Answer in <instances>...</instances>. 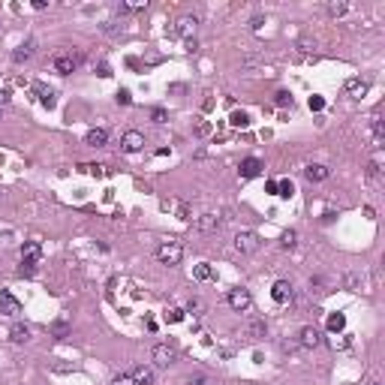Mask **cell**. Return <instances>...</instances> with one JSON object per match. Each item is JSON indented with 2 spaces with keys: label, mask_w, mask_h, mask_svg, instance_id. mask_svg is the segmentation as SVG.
Instances as JSON below:
<instances>
[{
  "label": "cell",
  "mask_w": 385,
  "mask_h": 385,
  "mask_svg": "<svg viewBox=\"0 0 385 385\" xmlns=\"http://www.w3.org/2000/svg\"><path fill=\"white\" fill-rule=\"evenodd\" d=\"M331 174V169L328 166H322V163H310L307 169H304V178L310 181V184H319V181H325Z\"/></svg>",
  "instance_id": "obj_12"
},
{
  "label": "cell",
  "mask_w": 385,
  "mask_h": 385,
  "mask_svg": "<svg viewBox=\"0 0 385 385\" xmlns=\"http://www.w3.org/2000/svg\"><path fill=\"white\" fill-rule=\"evenodd\" d=\"M346 12H349V3H343V0H331V3H328V15H331V19H343Z\"/></svg>",
  "instance_id": "obj_22"
},
{
  "label": "cell",
  "mask_w": 385,
  "mask_h": 385,
  "mask_svg": "<svg viewBox=\"0 0 385 385\" xmlns=\"http://www.w3.org/2000/svg\"><path fill=\"white\" fill-rule=\"evenodd\" d=\"M274 102H277V106H280V109H283V106H292V96H289V94H286V91H280V94H277V99H274Z\"/></svg>",
  "instance_id": "obj_32"
},
{
  "label": "cell",
  "mask_w": 385,
  "mask_h": 385,
  "mask_svg": "<svg viewBox=\"0 0 385 385\" xmlns=\"http://www.w3.org/2000/svg\"><path fill=\"white\" fill-rule=\"evenodd\" d=\"M250 27H253V30L262 27V15H253V19H250Z\"/></svg>",
  "instance_id": "obj_41"
},
{
  "label": "cell",
  "mask_w": 385,
  "mask_h": 385,
  "mask_svg": "<svg viewBox=\"0 0 385 385\" xmlns=\"http://www.w3.org/2000/svg\"><path fill=\"white\" fill-rule=\"evenodd\" d=\"M229 120H232V127H247V124H250V117H247V112H235V115H232Z\"/></svg>",
  "instance_id": "obj_28"
},
{
  "label": "cell",
  "mask_w": 385,
  "mask_h": 385,
  "mask_svg": "<svg viewBox=\"0 0 385 385\" xmlns=\"http://www.w3.org/2000/svg\"><path fill=\"white\" fill-rule=\"evenodd\" d=\"M229 307L235 310V313H244V310H250V304H253V298H250V292L247 289H232L229 292Z\"/></svg>",
  "instance_id": "obj_6"
},
{
  "label": "cell",
  "mask_w": 385,
  "mask_h": 385,
  "mask_svg": "<svg viewBox=\"0 0 385 385\" xmlns=\"http://www.w3.org/2000/svg\"><path fill=\"white\" fill-rule=\"evenodd\" d=\"M156 259H160L163 265L174 268V265H181V259H184V247L178 241H163L160 247H156Z\"/></svg>",
  "instance_id": "obj_2"
},
{
  "label": "cell",
  "mask_w": 385,
  "mask_h": 385,
  "mask_svg": "<svg viewBox=\"0 0 385 385\" xmlns=\"http://www.w3.org/2000/svg\"><path fill=\"white\" fill-rule=\"evenodd\" d=\"M373 385H379V382H373Z\"/></svg>",
  "instance_id": "obj_44"
},
{
  "label": "cell",
  "mask_w": 385,
  "mask_h": 385,
  "mask_svg": "<svg viewBox=\"0 0 385 385\" xmlns=\"http://www.w3.org/2000/svg\"><path fill=\"white\" fill-rule=\"evenodd\" d=\"M196 226H199V232H217L220 226H223V217L220 214H202Z\"/></svg>",
  "instance_id": "obj_14"
},
{
  "label": "cell",
  "mask_w": 385,
  "mask_h": 385,
  "mask_svg": "<svg viewBox=\"0 0 385 385\" xmlns=\"http://www.w3.org/2000/svg\"><path fill=\"white\" fill-rule=\"evenodd\" d=\"M117 102H120V106H130V102H133L130 91H117Z\"/></svg>",
  "instance_id": "obj_35"
},
{
  "label": "cell",
  "mask_w": 385,
  "mask_h": 385,
  "mask_svg": "<svg viewBox=\"0 0 385 385\" xmlns=\"http://www.w3.org/2000/svg\"><path fill=\"white\" fill-rule=\"evenodd\" d=\"M238 174H241V178H256V174H262V160H259V156H247V160H241Z\"/></svg>",
  "instance_id": "obj_11"
},
{
  "label": "cell",
  "mask_w": 385,
  "mask_h": 385,
  "mask_svg": "<svg viewBox=\"0 0 385 385\" xmlns=\"http://www.w3.org/2000/svg\"><path fill=\"white\" fill-rule=\"evenodd\" d=\"M196 277H199V280H211L214 274H211V268H208V265H199V268H196Z\"/></svg>",
  "instance_id": "obj_34"
},
{
  "label": "cell",
  "mask_w": 385,
  "mask_h": 385,
  "mask_svg": "<svg viewBox=\"0 0 385 385\" xmlns=\"http://www.w3.org/2000/svg\"><path fill=\"white\" fill-rule=\"evenodd\" d=\"M39 259H42L39 241H27L24 247H21V268H19V274L21 277H33V274L39 271Z\"/></svg>",
  "instance_id": "obj_1"
},
{
  "label": "cell",
  "mask_w": 385,
  "mask_h": 385,
  "mask_svg": "<svg viewBox=\"0 0 385 385\" xmlns=\"http://www.w3.org/2000/svg\"><path fill=\"white\" fill-rule=\"evenodd\" d=\"M0 313H3V316H19V313H21V301L15 298L9 289L0 292Z\"/></svg>",
  "instance_id": "obj_7"
},
{
  "label": "cell",
  "mask_w": 385,
  "mask_h": 385,
  "mask_svg": "<svg viewBox=\"0 0 385 385\" xmlns=\"http://www.w3.org/2000/svg\"><path fill=\"white\" fill-rule=\"evenodd\" d=\"M295 244H298V232H295V229H286L283 238H280V247H283V250H292Z\"/></svg>",
  "instance_id": "obj_24"
},
{
  "label": "cell",
  "mask_w": 385,
  "mask_h": 385,
  "mask_svg": "<svg viewBox=\"0 0 385 385\" xmlns=\"http://www.w3.org/2000/svg\"><path fill=\"white\" fill-rule=\"evenodd\" d=\"M33 87H37V94H39V102H42L45 109H55V106H58V94L51 91V87H45V84H33Z\"/></svg>",
  "instance_id": "obj_18"
},
{
  "label": "cell",
  "mask_w": 385,
  "mask_h": 385,
  "mask_svg": "<svg viewBox=\"0 0 385 385\" xmlns=\"http://www.w3.org/2000/svg\"><path fill=\"white\" fill-rule=\"evenodd\" d=\"M313 48H316V42H310V39H301V42H298V55H310Z\"/></svg>",
  "instance_id": "obj_31"
},
{
  "label": "cell",
  "mask_w": 385,
  "mask_h": 385,
  "mask_svg": "<svg viewBox=\"0 0 385 385\" xmlns=\"http://www.w3.org/2000/svg\"><path fill=\"white\" fill-rule=\"evenodd\" d=\"M9 340L12 343H27L30 340V325H12V331H9Z\"/></svg>",
  "instance_id": "obj_19"
},
{
  "label": "cell",
  "mask_w": 385,
  "mask_h": 385,
  "mask_svg": "<svg viewBox=\"0 0 385 385\" xmlns=\"http://www.w3.org/2000/svg\"><path fill=\"white\" fill-rule=\"evenodd\" d=\"M151 358H154L156 367H172L174 358H178V352H174V346H169V343H156L151 349Z\"/></svg>",
  "instance_id": "obj_3"
},
{
  "label": "cell",
  "mask_w": 385,
  "mask_h": 385,
  "mask_svg": "<svg viewBox=\"0 0 385 385\" xmlns=\"http://www.w3.org/2000/svg\"><path fill=\"white\" fill-rule=\"evenodd\" d=\"M106 142H109V133L102 127L87 130V135H84V145H91V148H106Z\"/></svg>",
  "instance_id": "obj_13"
},
{
  "label": "cell",
  "mask_w": 385,
  "mask_h": 385,
  "mask_svg": "<svg viewBox=\"0 0 385 385\" xmlns=\"http://www.w3.org/2000/svg\"><path fill=\"white\" fill-rule=\"evenodd\" d=\"M51 331H55V337H58V340H66V337H69V325H66V319H58L55 325H51Z\"/></svg>",
  "instance_id": "obj_26"
},
{
  "label": "cell",
  "mask_w": 385,
  "mask_h": 385,
  "mask_svg": "<svg viewBox=\"0 0 385 385\" xmlns=\"http://www.w3.org/2000/svg\"><path fill=\"white\" fill-rule=\"evenodd\" d=\"M328 328L331 331H343L346 328V316H343V313H331V316H328Z\"/></svg>",
  "instance_id": "obj_25"
},
{
  "label": "cell",
  "mask_w": 385,
  "mask_h": 385,
  "mask_svg": "<svg viewBox=\"0 0 385 385\" xmlns=\"http://www.w3.org/2000/svg\"><path fill=\"white\" fill-rule=\"evenodd\" d=\"M247 334H250L253 340L265 337V319H253V322H247Z\"/></svg>",
  "instance_id": "obj_23"
},
{
  "label": "cell",
  "mask_w": 385,
  "mask_h": 385,
  "mask_svg": "<svg viewBox=\"0 0 385 385\" xmlns=\"http://www.w3.org/2000/svg\"><path fill=\"white\" fill-rule=\"evenodd\" d=\"M325 109V99L322 96H310V112H322Z\"/></svg>",
  "instance_id": "obj_33"
},
{
  "label": "cell",
  "mask_w": 385,
  "mask_h": 385,
  "mask_svg": "<svg viewBox=\"0 0 385 385\" xmlns=\"http://www.w3.org/2000/svg\"><path fill=\"white\" fill-rule=\"evenodd\" d=\"M78 66V58L76 55H66V51H60V55H55V69L60 76H69L73 69Z\"/></svg>",
  "instance_id": "obj_9"
},
{
  "label": "cell",
  "mask_w": 385,
  "mask_h": 385,
  "mask_svg": "<svg viewBox=\"0 0 385 385\" xmlns=\"http://www.w3.org/2000/svg\"><path fill=\"white\" fill-rule=\"evenodd\" d=\"M298 343L304 349H313V346H319L322 343V334H319V328H313V325H304L301 328V334H298Z\"/></svg>",
  "instance_id": "obj_10"
},
{
  "label": "cell",
  "mask_w": 385,
  "mask_h": 385,
  "mask_svg": "<svg viewBox=\"0 0 385 385\" xmlns=\"http://www.w3.org/2000/svg\"><path fill=\"white\" fill-rule=\"evenodd\" d=\"M112 385H135V382H133V376H130V373H117V376L112 379Z\"/></svg>",
  "instance_id": "obj_30"
},
{
  "label": "cell",
  "mask_w": 385,
  "mask_h": 385,
  "mask_svg": "<svg viewBox=\"0 0 385 385\" xmlns=\"http://www.w3.org/2000/svg\"><path fill=\"white\" fill-rule=\"evenodd\" d=\"M135 385H154V367H145V364H138L135 370L130 373Z\"/></svg>",
  "instance_id": "obj_16"
},
{
  "label": "cell",
  "mask_w": 385,
  "mask_h": 385,
  "mask_svg": "<svg viewBox=\"0 0 385 385\" xmlns=\"http://www.w3.org/2000/svg\"><path fill=\"white\" fill-rule=\"evenodd\" d=\"M178 217H181V220H190V208H187V205H178Z\"/></svg>",
  "instance_id": "obj_39"
},
{
  "label": "cell",
  "mask_w": 385,
  "mask_h": 385,
  "mask_svg": "<svg viewBox=\"0 0 385 385\" xmlns=\"http://www.w3.org/2000/svg\"><path fill=\"white\" fill-rule=\"evenodd\" d=\"M117 30H120L117 21H106V24H102V33H117Z\"/></svg>",
  "instance_id": "obj_36"
},
{
  "label": "cell",
  "mask_w": 385,
  "mask_h": 385,
  "mask_svg": "<svg viewBox=\"0 0 385 385\" xmlns=\"http://www.w3.org/2000/svg\"><path fill=\"white\" fill-rule=\"evenodd\" d=\"M367 87H370V81H367V78H349V81H346V94L358 99V96L367 94Z\"/></svg>",
  "instance_id": "obj_17"
},
{
  "label": "cell",
  "mask_w": 385,
  "mask_h": 385,
  "mask_svg": "<svg viewBox=\"0 0 385 385\" xmlns=\"http://www.w3.org/2000/svg\"><path fill=\"white\" fill-rule=\"evenodd\" d=\"M33 48H37V42H33V39H24L19 48L12 51V60H15V63H24V60H30V58H33Z\"/></svg>",
  "instance_id": "obj_15"
},
{
  "label": "cell",
  "mask_w": 385,
  "mask_h": 385,
  "mask_svg": "<svg viewBox=\"0 0 385 385\" xmlns=\"http://www.w3.org/2000/svg\"><path fill=\"white\" fill-rule=\"evenodd\" d=\"M120 148H124L127 154H138L145 148V135L138 133V130H127L124 135H120Z\"/></svg>",
  "instance_id": "obj_5"
},
{
  "label": "cell",
  "mask_w": 385,
  "mask_h": 385,
  "mask_svg": "<svg viewBox=\"0 0 385 385\" xmlns=\"http://www.w3.org/2000/svg\"><path fill=\"white\" fill-rule=\"evenodd\" d=\"M367 174H370V178H373V181H379V178H382V154H379V151L373 154V160H370V166H367Z\"/></svg>",
  "instance_id": "obj_21"
},
{
  "label": "cell",
  "mask_w": 385,
  "mask_h": 385,
  "mask_svg": "<svg viewBox=\"0 0 385 385\" xmlns=\"http://www.w3.org/2000/svg\"><path fill=\"white\" fill-rule=\"evenodd\" d=\"M196 24H199L196 15H184V19L178 21V33H181V37H190V33L196 30Z\"/></svg>",
  "instance_id": "obj_20"
},
{
  "label": "cell",
  "mask_w": 385,
  "mask_h": 385,
  "mask_svg": "<svg viewBox=\"0 0 385 385\" xmlns=\"http://www.w3.org/2000/svg\"><path fill=\"white\" fill-rule=\"evenodd\" d=\"M292 192H295V184H292V181H280V184H277V196H283V199H289V196H292Z\"/></svg>",
  "instance_id": "obj_27"
},
{
  "label": "cell",
  "mask_w": 385,
  "mask_h": 385,
  "mask_svg": "<svg viewBox=\"0 0 385 385\" xmlns=\"http://www.w3.org/2000/svg\"><path fill=\"white\" fill-rule=\"evenodd\" d=\"M151 117L156 120V124H166V112H163V109H154V112H151Z\"/></svg>",
  "instance_id": "obj_37"
},
{
  "label": "cell",
  "mask_w": 385,
  "mask_h": 385,
  "mask_svg": "<svg viewBox=\"0 0 385 385\" xmlns=\"http://www.w3.org/2000/svg\"><path fill=\"white\" fill-rule=\"evenodd\" d=\"M190 385H205V376H190Z\"/></svg>",
  "instance_id": "obj_42"
},
{
  "label": "cell",
  "mask_w": 385,
  "mask_h": 385,
  "mask_svg": "<svg viewBox=\"0 0 385 385\" xmlns=\"http://www.w3.org/2000/svg\"><path fill=\"white\" fill-rule=\"evenodd\" d=\"M9 102V91H0V106H6Z\"/></svg>",
  "instance_id": "obj_43"
},
{
  "label": "cell",
  "mask_w": 385,
  "mask_h": 385,
  "mask_svg": "<svg viewBox=\"0 0 385 385\" xmlns=\"http://www.w3.org/2000/svg\"><path fill=\"white\" fill-rule=\"evenodd\" d=\"M181 319H184V310H178V307L166 310V322H181Z\"/></svg>",
  "instance_id": "obj_29"
},
{
  "label": "cell",
  "mask_w": 385,
  "mask_h": 385,
  "mask_svg": "<svg viewBox=\"0 0 385 385\" xmlns=\"http://www.w3.org/2000/svg\"><path fill=\"white\" fill-rule=\"evenodd\" d=\"M235 250L244 253V256L256 253V250H259V235H256V232H238V235H235Z\"/></svg>",
  "instance_id": "obj_4"
},
{
  "label": "cell",
  "mask_w": 385,
  "mask_h": 385,
  "mask_svg": "<svg viewBox=\"0 0 385 385\" xmlns=\"http://www.w3.org/2000/svg\"><path fill=\"white\" fill-rule=\"evenodd\" d=\"M271 298L277 304H289L292 301V283L289 280H277V283L271 286Z\"/></svg>",
  "instance_id": "obj_8"
},
{
  "label": "cell",
  "mask_w": 385,
  "mask_h": 385,
  "mask_svg": "<svg viewBox=\"0 0 385 385\" xmlns=\"http://www.w3.org/2000/svg\"><path fill=\"white\" fill-rule=\"evenodd\" d=\"M96 76H102V78H109V76H112V69H109V63H99V69H96Z\"/></svg>",
  "instance_id": "obj_38"
},
{
  "label": "cell",
  "mask_w": 385,
  "mask_h": 385,
  "mask_svg": "<svg viewBox=\"0 0 385 385\" xmlns=\"http://www.w3.org/2000/svg\"><path fill=\"white\" fill-rule=\"evenodd\" d=\"M187 310H190V313H202V301H190Z\"/></svg>",
  "instance_id": "obj_40"
}]
</instances>
